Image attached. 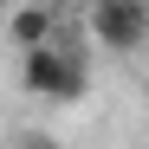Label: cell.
I'll list each match as a JSON object with an SVG mask.
<instances>
[{"label": "cell", "mask_w": 149, "mask_h": 149, "mask_svg": "<svg viewBox=\"0 0 149 149\" xmlns=\"http://www.w3.org/2000/svg\"><path fill=\"white\" fill-rule=\"evenodd\" d=\"M7 33H13V45H19V52H33V45H52V39H58V13L45 7V0H26V7H13Z\"/></svg>", "instance_id": "obj_3"}, {"label": "cell", "mask_w": 149, "mask_h": 149, "mask_svg": "<svg viewBox=\"0 0 149 149\" xmlns=\"http://www.w3.org/2000/svg\"><path fill=\"white\" fill-rule=\"evenodd\" d=\"M13 149H65V143H58V136H52V130H26V136H19V143H13Z\"/></svg>", "instance_id": "obj_4"}, {"label": "cell", "mask_w": 149, "mask_h": 149, "mask_svg": "<svg viewBox=\"0 0 149 149\" xmlns=\"http://www.w3.org/2000/svg\"><path fill=\"white\" fill-rule=\"evenodd\" d=\"M143 13H149V0H143Z\"/></svg>", "instance_id": "obj_5"}, {"label": "cell", "mask_w": 149, "mask_h": 149, "mask_svg": "<svg viewBox=\"0 0 149 149\" xmlns=\"http://www.w3.org/2000/svg\"><path fill=\"white\" fill-rule=\"evenodd\" d=\"M84 26H91V39L104 45V52H143L149 13H143V0H91Z\"/></svg>", "instance_id": "obj_2"}, {"label": "cell", "mask_w": 149, "mask_h": 149, "mask_svg": "<svg viewBox=\"0 0 149 149\" xmlns=\"http://www.w3.org/2000/svg\"><path fill=\"white\" fill-rule=\"evenodd\" d=\"M19 91L39 97V104H78L91 91V65L71 52V45H33V52H19Z\"/></svg>", "instance_id": "obj_1"}]
</instances>
